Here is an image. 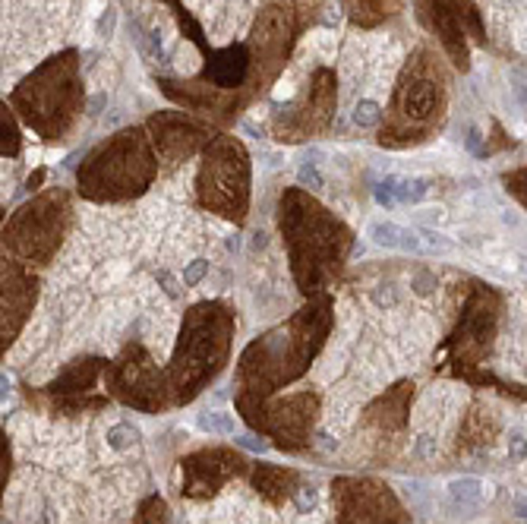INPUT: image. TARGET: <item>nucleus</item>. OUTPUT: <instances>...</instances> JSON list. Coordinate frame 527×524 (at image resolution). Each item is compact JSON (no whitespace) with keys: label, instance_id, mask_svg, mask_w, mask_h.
Here are the masks:
<instances>
[{"label":"nucleus","instance_id":"obj_15","mask_svg":"<svg viewBox=\"0 0 527 524\" xmlns=\"http://www.w3.org/2000/svg\"><path fill=\"white\" fill-rule=\"evenodd\" d=\"M294 505L300 509V515H306L316 505V487H300L297 496H294Z\"/></svg>","mask_w":527,"mask_h":524},{"label":"nucleus","instance_id":"obj_10","mask_svg":"<svg viewBox=\"0 0 527 524\" xmlns=\"http://www.w3.org/2000/svg\"><path fill=\"white\" fill-rule=\"evenodd\" d=\"M439 449V439H436V430H424V433L414 439V458H432Z\"/></svg>","mask_w":527,"mask_h":524},{"label":"nucleus","instance_id":"obj_11","mask_svg":"<svg viewBox=\"0 0 527 524\" xmlns=\"http://www.w3.org/2000/svg\"><path fill=\"white\" fill-rule=\"evenodd\" d=\"M414 221H420V225H426V228H442V225H448V212L446 209H439V205H430V209H420L414 215Z\"/></svg>","mask_w":527,"mask_h":524},{"label":"nucleus","instance_id":"obj_8","mask_svg":"<svg viewBox=\"0 0 527 524\" xmlns=\"http://www.w3.org/2000/svg\"><path fill=\"white\" fill-rule=\"evenodd\" d=\"M505 449H508V461H512V465H521V461H527V430H524V427H512V433H508V442H505Z\"/></svg>","mask_w":527,"mask_h":524},{"label":"nucleus","instance_id":"obj_2","mask_svg":"<svg viewBox=\"0 0 527 524\" xmlns=\"http://www.w3.org/2000/svg\"><path fill=\"white\" fill-rule=\"evenodd\" d=\"M430 196V180L424 177H398V174H388L382 183L376 187V199L379 205H410V203H424Z\"/></svg>","mask_w":527,"mask_h":524},{"label":"nucleus","instance_id":"obj_5","mask_svg":"<svg viewBox=\"0 0 527 524\" xmlns=\"http://www.w3.org/2000/svg\"><path fill=\"white\" fill-rule=\"evenodd\" d=\"M243 70H246L243 48H228V51H221L215 60H212L208 76H212L218 85H237L240 79H243Z\"/></svg>","mask_w":527,"mask_h":524},{"label":"nucleus","instance_id":"obj_3","mask_svg":"<svg viewBox=\"0 0 527 524\" xmlns=\"http://www.w3.org/2000/svg\"><path fill=\"white\" fill-rule=\"evenodd\" d=\"M370 237L376 240L379 247L386 250H404V253H424V237H417L414 231L395 225V221H372L370 225Z\"/></svg>","mask_w":527,"mask_h":524},{"label":"nucleus","instance_id":"obj_6","mask_svg":"<svg viewBox=\"0 0 527 524\" xmlns=\"http://www.w3.org/2000/svg\"><path fill=\"white\" fill-rule=\"evenodd\" d=\"M196 423H199V430H206V433H218V436L237 433V420H234V414H228V411H202Z\"/></svg>","mask_w":527,"mask_h":524},{"label":"nucleus","instance_id":"obj_12","mask_svg":"<svg viewBox=\"0 0 527 524\" xmlns=\"http://www.w3.org/2000/svg\"><path fill=\"white\" fill-rule=\"evenodd\" d=\"M424 247L430 250V253H452L455 243L446 237V234H439V231H432V228H426V231H424Z\"/></svg>","mask_w":527,"mask_h":524},{"label":"nucleus","instance_id":"obj_14","mask_svg":"<svg viewBox=\"0 0 527 524\" xmlns=\"http://www.w3.org/2000/svg\"><path fill=\"white\" fill-rule=\"evenodd\" d=\"M297 180H300V187H306V190H322V174L312 165H300Z\"/></svg>","mask_w":527,"mask_h":524},{"label":"nucleus","instance_id":"obj_9","mask_svg":"<svg viewBox=\"0 0 527 524\" xmlns=\"http://www.w3.org/2000/svg\"><path fill=\"white\" fill-rule=\"evenodd\" d=\"M379 117H382V111H379V105L376 101H370V98L354 105V123L357 127H376Z\"/></svg>","mask_w":527,"mask_h":524},{"label":"nucleus","instance_id":"obj_13","mask_svg":"<svg viewBox=\"0 0 527 524\" xmlns=\"http://www.w3.org/2000/svg\"><path fill=\"white\" fill-rule=\"evenodd\" d=\"M139 524H168V509H164L158 499L146 502V509H142V521Z\"/></svg>","mask_w":527,"mask_h":524},{"label":"nucleus","instance_id":"obj_23","mask_svg":"<svg viewBox=\"0 0 527 524\" xmlns=\"http://www.w3.org/2000/svg\"><path fill=\"white\" fill-rule=\"evenodd\" d=\"M468 149H470V152L480 149V133H477V130H470V136H468Z\"/></svg>","mask_w":527,"mask_h":524},{"label":"nucleus","instance_id":"obj_21","mask_svg":"<svg viewBox=\"0 0 527 524\" xmlns=\"http://www.w3.org/2000/svg\"><path fill=\"white\" fill-rule=\"evenodd\" d=\"M512 512L518 518H527V496H515V499H512Z\"/></svg>","mask_w":527,"mask_h":524},{"label":"nucleus","instance_id":"obj_22","mask_svg":"<svg viewBox=\"0 0 527 524\" xmlns=\"http://www.w3.org/2000/svg\"><path fill=\"white\" fill-rule=\"evenodd\" d=\"M158 281L164 285V291H168V294H177V285H174V278L168 275V272H158Z\"/></svg>","mask_w":527,"mask_h":524},{"label":"nucleus","instance_id":"obj_18","mask_svg":"<svg viewBox=\"0 0 527 524\" xmlns=\"http://www.w3.org/2000/svg\"><path fill=\"white\" fill-rule=\"evenodd\" d=\"M3 152H10L13 155L16 152V130H13V120L3 114Z\"/></svg>","mask_w":527,"mask_h":524},{"label":"nucleus","instance_id":"obj_1","mask_svg":"<svg viewBox=\"0 0 527 524\" xmlns=\"http://www.w3.org/2000/svg\"><path fill=\"white\" fill-rule=\"evenodd\" d=\"M446 499H448V509L452 512H458V515H474V512H480L493 499V487L480 477H455L446 487Z\"/></svg>","mask_w":527,"mask_h":524},{"label":"nucleus","instance_id":"obj_7","mask_svg":"<svg viewBox=\"0 0 527 524\" xmlns=\"http://www.w3.org/2000/svg\"><path fill=\"white\" fill-rule=\"evenodd\" d=\"M104 442H108L114 452H126V449H133L136 445V430L130 427V423H114V427L108 430V436H104Z\"/></svg>","mask_w":527,"mask_h":524},{"label":"nucleus","instance_id":"obj_19","mask_svg":"<svg viewBox=\"0 0 527 524\" xmlns=\"http://www.w3.org/2000/svg\"><path fill=\"white\" fill-rule=\"evenodd\" d=\"M414 288H417V294H430L432 288H436V278H432L430 272H417V275H414Z\"/></svg>","mask_w":527,"mask_h":524},{"label":"nucleus","instance_id":"obj_16","mask_svg":"<svg viewBox=\"0 0 527 524\" xmlns=\"http://www.w3.org/2000/svg\"><path fill=\"white\" fill-rule=\"evenodd\" d=\"M206 272H208V262H202V259H196V262H193V265H190V269H186V272H183V285H186V288H193V285H196V281H199V278H202V275H206Z\"/></svg>","mask_w":527,"mask_h":524},{"label":"nucleus","instance_id":"obj_20","mask_svg":"<svg viewBox=\"0 0 527 524\" xmlns=\"http://www.w3.org/2000/svg\"><path fill=\"white\" fill-rule=\"evenodd\" d=\"M515 45L521 51H527V23H518V29H515Z\"/></svg>","mask_w":527,"mask_h":524},{"label":"nucleus","instance_id":"obj_17","mask_svg":"<svg viewBox=\"0 0 527 524\" xmlns=\"http://www.w3.org/2000/svg\"><path fill=\"white\" fill-rule=\"evenodd\" d=\"M114 26H117V13H114V7H108L101 13V19H98V35L101 38H108L114 32Z\"/></svg>","mask_w":527,"mask_h":524},{"label":"nucleus","instance_id":"obj_4","mask_svg":"<svg viewBox=\"0 0 527 524\" xmlns=\"http://www.w3.org/2000/svg\"><path fill=\"white\" fill-rule=\"evenodd\" d=\"M436 105H439V85H432L430 79H414L401 95V111L410 114V117H417V120L432 114Z\"/></svg>","mask_w":527,"mask_h":524}]
</instances>
